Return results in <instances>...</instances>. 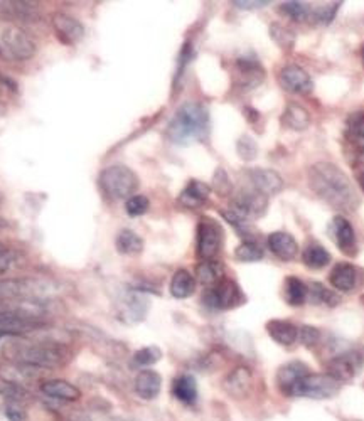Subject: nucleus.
Here are the masks:
<instances>
[{
    "label": "nucleus",
    "mask_w": 364,
    "mask_h": 421,
    "mask_svg": "<svg viewBox=\"0 0 364 421\" xmlns=\"http://www.w3.org/2000/svg\"><path fill=\"white\" fill-rule=\"evenodd\" d=\"M310 188L322 201L341 211H356L361 204L349 177L331 162H319L309 171Z\"/></svg>",
    "instance_id": "obj_1"
},
{
    "label": "nucleus",
    "mask_w": 364,
    "mask_h": 421,
    "mask_svg": "<svg viewBox=\"0 0 364 421\" xmlns=\"http://www.w3.org/2000/svg\"><path fill=\"white\" fill-rule=\"evenodd\" d=\"M167 139L177 145H190L210 135V112L198 101H188L169 122Z\"/></svg>",
    "instance_id": "obj_2"
},
{
    "label": "nucleus",
    "mask_w": 364,
    "mask_h": 421,
    "mask_svg": "<svg viewBox=\"0 0 364 421\" xmlns=\"http://www.w3.org/2000/svg\"><path fill=\"white\" fill-rule=\"evenodd\" d=\"M8 356L14 362L28 364L38 369H56L69 361V349L64 344L55 340L41 342H14L7 349Z\"/></svg>",
    "instance_id": "obj_3"
},
{
    "label": "nucleus",
    "mask_w": 364,
    "mask_h": 421,
    "mask_svg": "<svg viewBox=\"0 0 364 421\" xmlns=\"http://www.w3.org/2000/svg\"><path fill=\"white\" fill-rule=\"evenodd\" d=\"M100 185L106 197H110L112 201H123V199L135 196L133 192H137L139 189V177L130 167L115 163L101 172Z\"/></svg>",
    "instance_id": "obj_4"
},
{
    "label": "nucleus",
    "mask_w": 364,
    "mask_h": 421,
    "mask_svg": "<svg viewBox=\"0 0 364 421\" xmlns=\"http://www.w3.org/2000/svg\"><path fill=\"white\" fill-rule=\"evenodd\" d=\"M0 54L8 59L25 61L35 54V44L17 25H6L0 30Z\"/></svg>",
    "instance_id": "obj_5"
},
{
    "label": "nucleus",
    "mask_w": 364,
    "mask_h": 421,
    "mask_svg": "<svg viewBox=\"0 0 364 421\" xmlns=\"http://www.w3.org/2000/svg\"><path fill=\"white\" fill-rule=\"evenodd\" d=\"M245 302V295L233 280L223 278L215 287H210L203 295V304L211 310L234 308Z\"/></svg>",
    "instance_id": "obj_6"
},
{
    "label": "nucleus",
    "mask_w": 364,
    "mask_h": 421,
    "mask_svg": "<svg viewBox=\"0 0 364 421\" xmlns=\"http://www.w3.org/2000/svg\"><path fill=\"white\" fill-rule=\"evenodd\" d=\"M341 389V381H337L334 376L327 374H309L300 379L297 384L294 396L312 398V400H329L336 396Z\"/></svg>",
    "instance_id": "obj_7"
},
{
    "label": "nucleus",
    "mask_w": 364,
    "mask_h": 421,
    "mask_svg": "<svg viewBox=\"0 0 364 421\" xmlns=\"http://www.w3.org/2000/svg\"><path fill=\"white\" fill-rule=\"evenodd\" d=\"M223 245V229L211 218H203L198 224V255L203 261L215 260Z\"/></svg>",
    "instance_id": "obj_8"
},
{
    "label": "nucleus",
    "mask_w": 364,
    "mask_h": 421,
    "mask_svg": "<svg viewBox=\"0 0 364 421\" xmlns=\"http://www.w3.org/2000/svg\"><path fill=\"white\" fill-rule=\"evenodd\" d=\"M364 364V349L353 347L349 351L341 352L339 356L329 361V374L337 381H351L361 371Z\"/></svg>",
    "instance_id": "obj_9"
},
{
    "label": "nucleus",
    "mask_w": 364,
    "mask_h": 421,
    "mask_svg": "<svg viewBox=\"0 0 364 421\" xmlns=\"http://www.w3.org/2000/svg\"><path fill=\"white\" fill-rule=\"evenodd\" d=\"M268 197L255 189H243L233 197L232 211L241 216V218H261L266 212Z\"/></svg>",
    "instance_id": "obj_10"
},
{
    "label": "nucleus",
    "mask_w": 364,
    "mask_h": 421,
    "mask_svg": "<svg viewBox=\"0 0 364 421\" xmlns=\"http://www.w3.org/2000/svg\"><path fill=\"white\" fill-rule=\"evenodd\" d=\"M278 81H280L283 90L295 93V95H309L314 90L312 78L309 76L307 71H304L297 64L283 66L280 74H278Z\"/></svg>",
    "instance_id": "obj_11"
},
{
    "label": "nucleus",
    "mask_w": 364,
    "mask_h": 421,
    "mask_svg": "<svg viewBox=\"0 0 364 421\" xmlns=\"http://www.w3.org/2000/svg\"><path fill=\"white\" fill-rule=\"evenodd\" d=\"M237 73H238V86L241 90H253L260 86V83L265 78V69L260 64V61L255 56H241L237 61Z\"/></svg>",
    "instance_id": "obj_12"
},
{
    "label": "nucleus",
    "mask_w": 364,
    "mask_h": 421,
    "mask_svg": "<svg viewBox=\"0 0 364 421\" xmlns=\"http://www.w3.org/2000/svg\"><path fill=\"white\" fill-rule=\"evenodd\" d=\"M149 302L144 295L139 292H128V294L120 300L118 304V313L120 321L127 323H135L144 321L147 316Z\"/></svg>",
    "instance_id": "obj_13"
},
{
    "label": "nucleus",
    "mask_w": 364,
    "mask_h": 421,
    "mask_svg": "<svg viewBox=\"0 0 364 421\" xmlns=\"http://www.w3.org/2000/svg\"><path fill=\"white\" fill-rule=\"evenodd\" d=\"M329 234L334 239V243L344 255L354 256L356 255V234H354L353 224L343 216H336L329 224Z\"/></svg>",
    "instance_id": "obj_14"
},
{
    "label": "nucleus",
    "mask_w": 364,
    "mask_h": 421,
    "mask_svg": "<svg viewBox=\"0 0 364 421\" xmlns=\"http://www.w3.org/2000/svg\"><path fill=\"white\" fill-rule=\"evenodd\" d=\"M246 174L253 189L258 190V192L266 197L278 194L283 189V180L280 174L272 171V168H250Z\"/></svg>",
    "instance_id": "obj_15"
},
{
    "label": "nucleus",
    "mask_w": 364,
    "mask_h": 421,
    "mask_svg": "<svg viewBox=\"0 0 364 421\" xmlns=\"http://www.w3.org/2000/svg\"><path fill=\"white\" fill-rule=\"evenodd\" d=\"M52 25H55L56 34L59 35L61 41L68 44V46L78 44L84 35V28L81 22L74 19L73 16L63 14V12H57V14L52 16Z\"/></svg>",
    "instance_id": "obj_16"
},
{
    "label": "nucleus",
    "mask_w": 364,
    "mask_h": 421,
    "mask_svg": "<svg viewBox=\"0 0 364 421\" xmlns=\"http://www.w3.org/2000/svg\"><path fill=\"white\" fill-rule=\"evenodd\" d=\"M224 389L229 396L241 400L250 394L253 388V374L246 366H238L224 378Z\"/></svg>",
    "instance_id": "obj_17"
},
{
    "label": "nucleus",
    "mask_w": 364,
    "mask_h": 421,
    "mask_svg": "<svg viewBox=\"0 0 364 421\" xmlns=\"http://www.w3.org/2000/svg\"><path fill=\"white\" fill-rule=\"evenodd\" d=\"M307 374H309V369L304 362H299V361L288 362V364L282 366L280 369H278L277 384L283 394H287V396H294L297 384H299L300 379Z\"/></svg>",
    "instance_id": "obj_18"
},
{
    "label": "nucleus",
    "mask_w": 364,
    "mask_h": 421,
    "mask_svg": "<svg viewBox=\"0 0 364 421\" xmlns=\"http://www.w3.org/2000/svg\"><path fill=\"white\" fill-rule=\"evenodd\" d=\"M39 371L41 369H38V367L14 362V364L0 366V379L7 384H14V386L22 388L24 384H29L34 379H38Z\"/></svg>",
    "instance_id": "obj_19"
},
{
    "label": "nucleus",
    "mask_w": 364,
    "mask_h": 421,
    "mask_svg": "<svg viewBox=\"0 0 364 421\" xmlns=\"http://www.w3.org/2000/svg\"><path fill=\"white\" fill-rule=\"evenodd\" d=\"M266 241H268L270 251L282 261H292L299 255V245L290 233L275 231L270 234Z\"/></svg>",
    "instance_id": "obj_20"
},
{
    "label": "nucleus",
    "mask_w": 364,
    "mask_h": 421,
    "mask_svg": "<svg viewBox=\"0 0 364 421\" xmlns=\"http://www.w3.org/2000/svg\"><path fill=\"white\" fill-rule=\"evenodd\" d=\"M133 388H135V393L139 394L142 400H154V398L159 396L162 388L161 374L152 369H144L137 374Z\"/></svg>",
    "instance_id": "obj_21"
},
{
    "label": "nucleus",
    "mask_w": 364,
    "mask_h": 421,
    "mask_svg": "<svg viewBox=\"0 0 364 421\" xmlns=\"http://www.w3.org/2000/svg\"><path fill=\"white\" fill-rule=\"evenodd\" d=\"M41 391L46 394V396L52 398V400L59 401H78L81 393L79 389L74 386V384L68 383L64 379H47L41 384Z\"/></svg>",
    "instance_id": "obj_22"
},
{
    "label": "nucleus",
    "mask_w": 364,
    "mask_h": 421,
    "mask_svg": "<svg viewBox=\"0 0 364 421\" xmlns=\"http://www.w3.org/2000/svg\"><path fill=\"white\" fill-rule=\"evenodd\" d=\"M331 285L339 292H351L358 285V268L351 263H339L329 275Z\"/></svg>",
    "instance_id": "obj_23"
},
{
    "label": "nucleus",
    "mask_w": 364,
    "mask_h": 421,
    "mask_svg": "<svg viewBox=\"0 0 364 421\" xmlns=\"http://www.w3.org/2000/svg\"><path fill=\"white\" fill-rule=\"evenodd\" d=\"M210 194H211L210 185L201 183V180H190V183L186 185V189L181 192L179 202L184 207L196 209V207H201L203 204L207 201Z\"/></svg>",
    "instance_id": "obj_24"
},
{
    "label": "nucleus",
    "mask_w": 364,
    "mask_h": 421,
    "mask_svg": "<svg viewBox=\"0 0 364 421\" xmlns=\"http://www.w3.org/2000/svg\"><path fill=\"white\" fill-rule=\"evenodd\" d=\"M266 332L280 345H292L299 337V327L288 321H278V318L266 323Z\"/></svg>",
    "instance_id": "obj_25"
},
{
    "label": "nucleus",
    "mask_w": 364,
    "mask_h": 421,
    "mask_svg": "<svg viewBox=\"0 0 364 421\" xmlns=\"http://www.w3.org/2000/svg\"><path fill=\"white\" fill-rule=\"evenodd\" d=\"M282 123L283 127L290 128V130L302 132L310 125V115L304 106L297 103H288L287 108L283 110Z\"/></svg>",
    "instance_id": "obj_26"
},
{
    "label": "nucleus",
    "mask_w": 364,
    "mask_h": 421,
    "mask_svg": "<svg viewBox=\"0 0 364 421\" xmlns=\"http://www.w3.org/2000/svg\"><path fill=\"white\" fill-rule=\"evenodd\" d=\"M196 290V280L188 270H177L171 280V295L177 300L188 299Z\"/></svg>",
    "instance_id": "obj_27"
},
{
    "label": "nucleus",
    "mask_w": 364,
    "mask_h": 421,
    "mask_svg": "<svg viewBox=\"0 0 364 421\" xmlns=\"http://www.w3.org/2000/svg\"><path fill=\"white\" fill-rule=\"evenodd\" d=\"M172 394L184 405H194L198 400V384L193 376H179L172 383Z\"/></svg>",
    "instance_id": "obj_28"
},
{
    "label": "nucleus",
    "mask_w": 364,
    "mask_h": 421,
    "mask_svg": "<svg viewBox=\"0 0 364 421\" xmlns=\"http://www.w3.org/2000/svg\"><path fill=\"white\" fill-rule=\"evenodd\" d=\"M223 265L217 263L216 260H206L201 261L196 268V278L199 283L206 287H215L216 283L223 280Z\"/></svg>",
    "instance_id": "obj_29"
},
{
    "label": "nucleus",
    "mask_w": 364,
    "mask_h": 421,
    "mask_svg": "<svg viewBox=\"0 0 364 421\" xmlns=\"http://www.w3.org/2000/svg\"><path fill=\"white\" fill-rule=\"evenodd\" d=\"M302 261L310 270H321L331 263V255L324 246L317 245V243H310L302 253Z\"/></svg>",
    "instance_id": "obj_30"
},
{
    "label": "nucleus",
    "mask_w": 364,
    "mask_h": 421,
    "mask_svg": "<svg viewBox=\"0 0 364 421\" xmlns=\"http://www.w3.org/2000/svg\"><path fill=\"white\" fill-rule=\"evenodd\" d=\"M117 251L122 255H139L144 250V239L132 229H122L118 233L117 241H115Z\"/></svg>",
    "instance_id": "obj_31"
},
{
    "label": "nucleus",
    "mask_w": 364,
    "mask_h": 421,
    "mask_svg": "<svg viewBox=\"0 0 364 421\" xmlns=\"http://www.w3.org/2000/svg\"><path fill=\"white\" fill-rule=\"evenodd\" d=\"M285 300L292 307H300L307 300V287L297 277H288L285 280Z\"/></svg>",
    "instance_id": "obj_32"
},
{
    "label": "nucleus",
    "mask_w": 364,
    "mask_h": 421,
    "mask_svg": "<svg viewBox=\"0 0 364 421\" xmlns=\"http://www.w3.org/2000/svg\"><path fill=\"white\" fill-rule=\"evenodd\" d=\"M307 300H310V302L315 305H327V307H336V305L341 302L339 295L327 290L326 287L317 282H314L312 285L307 287Z\"/></svg>",
    "instance_id": "obj_33"
},
{
    "label": "nucleus",
    "mask_w": 364,
    "mask_h": 421,
    "mask_svg": "<svg viewBox=\"0 0 364 421\" xmlns=\"http://www.w3.org/2000/svg\"><path fill=\"white\" fill-rule=\"evenodd\" d=\"M234 258L243 263H253V261H260L263 258V250L258 243L251 241V239H245V241L234 250Z\"/></svg>",
    "instance_id": "obj_34"
},
{
    "label": "nucleus",
    "mask_w": 364,
    "mask_h": 421,
    "mask_svg": "<svg viewBox=\"0 0 364 421\" xmlns=\"http://www.w3.org/2000/svg\"><path fill=\"white\" fill-rule=\"evenodd\" d=\"M270 38L277 42V46H280L282 50L287 51H290L295 44V34L287 28H283L278 22H273V24L270 25Z\"/></svg>",
    "instance_id": "obj_35"
},
{
    "label": "nucleus",
    "mask_w": 364,
    "mask_h": 421,
    "mask_svg": "<svg viewBox=\"0 0 364 421\" xmlns=\"http://www.w3.org/2000/svg\"><path fill=\"white\" fill-rule=\"evenodd\" d=\"M161 357H162L161 349L155 347V345H149V347H142L133 354V364L140 367H149V366H154L157 361H161Z\"/></svg>",
    "instance_id": "obj_36"
},
{
    "label": "nucleus",
    "mask_w": 364,
    "mask_h": 421,
    "mask_svg": "<svg viewBox=\"0 0 364 421\" xmlns=\"http://www.w3.org/2000/svg\"><path fill=\"white\" fill-rule=\"evenodd\" d=\"M339 7H341V2L326 4V6H321V7L314 8V11L310 12V17H312V21L317 22V24L327 25V24H331L332 21H334V17L337 14V11H339Z\"/></svg>",
    "instance_id": "obj_37"
},
{
    "label": "nucleus",
    "mask_w": 364,
    "mask_h": 421,
    "mask_svg": "<svg viewBox=\"0 0 364 421\" xmlns=\"http://www.w3.org/2000/svg\"><path fill=\"white\" fill-rule=\"evenodd\" d=\"M282 14L290 17L295 22H304L307 17H310V8L305 2H285L280 7Z\"/></svg>",
    "instance_id": "obj_38"
},
{
    "label": "nucleus",
    "mask_w": 364,
    "mask_h": 421,
    "mask_svg": "<svg viewBox=\"0 0 364 421\" xmlns=\"http://www.w3.org/2000/svg\"><path fill=\"white\" fill-rule=\"evenodd\" d=\"M237 152L239 155V158H243L245 162L255 161L256 155H258V145L256 142L251 139V137L243 135L239 137L237 142Z\"/></svg>",
    "instance_id": "obj_39"
},
{
    "label": "nucleus",
    "mask_w": 364,
    "mask_h": 421,
    "mask_svg": "<svg viewBox=\"0 0 364 421\" xmlns=\"http://www.w3.org/2000/svg\"><path fill=\"white\" fill-rule=\"evenodd\" d=\"M212 189H215L220 196H228V194L233 192V184L232 180H229L228 174H226L224 168H216L215 175H212Z\"/></svg>",
    "instance_id": "obj_40"
},
{
    "label": "nucleus",
    "mask_w": 364,
    "mask_h": 421,
    "mask_svg": "<svg viewBox=\"0 0 364 421\" xmlns=\"http://www.w3.org/2000/svg\"><path fill=\"white\" fill-rule=\"evenodd\" d=\"M150 202L149 199L145 196H140V194H135V196H132L130 199H127L125 202V211L128 216H133V218H137V216H142L145 214L149 209Z\"/></svg>",
    "instance_id": "obj_41"
},
{
    "label": "nucleus",
    "mask_w": 364,
    "mask_h": 421,
    "mask_svg": "<svg viewBox=\"0 0 364 421\" xmlns=\"http://www.w3.org/2000/svg\"><path fill=\"white\" fill-rule=\"evenodd\" d=\"M297 339H299L304 345H307V347H312V345H315L319 340H321V330L312 325H302L299 329V337H297Z\"/></svg>",
    "instance_id": "obj_42"
},
{
    "label": "nucleus",
    "mask_w": 364,
    "mask_h": 421,
    "mask_svg": "<svg viewBox=\"0 0 364 421\" xmlns=\"http://www.w3.org/2000/svg\"><path fill=\"white\" fill-rule=\"evenodd\" d=\"M349 134L364 137V112H356L348 118V130Z\"/></svg>",
    "instance_id": "obj_43"
},
{
    "label": "nucleus",
    "mask_w": 364,
    "mask_h": 421,
    "mask_svg": "<svg viewBox=\"0 0 364 421\" xmlns=\"http://www.w3.org/2000/svg\"><path fill=\"white\" fill-rule=\"evenodd\" d=\"M68 421H108L105 416L95 411H74L68 416Z\"/></svg>",
    "instance_id": "obj_44"
},
{
    "label": "nucleus",
    "mask_w": 364,
    "mask_h": 421,
    "mask_svg": "<svg viewBox=\"0 0 364 421\" xmlns=\"http://www.w3.org/2000/svg\"><path fill=\"white\" fill-rule=\"evenodd\" d=\"M232 4L234 7L243 8V11H255V8L265 7L270 2H266V0H234Z\"/></svg>",
    "instance_id": "obj_45"
},
{
    "label": "nucleus",
    "mask_w": 364,
    "mask_h": 421,
    "mask_svg": "<svg viewBox=\"0 0 364 421\" xmlns=\"http://www.w3.org/2000/svg\"><path fill=\"white\" fill-rule=\"evenodd\" d=\"M6 416H7L8 421H25V418H28L25 411L21 410L19 406H16L14 403L7 405V408H6Z\"/></svg>",
    "instance_id": "obj_46"
},
{
    "label": "nucleus",
    "mask_w": 364,
    "mask_h": 421,
    "mask_svg": "<svg viewBox=\"0 0 364 421\" xmlns=\"http://www.w3.org/2000/svg\"><path fill=\"white\" fill-rule=\"evenodd\" d=\"M245 113L248 115V117H250L251 122H253V120H255V118H258V117H260L258 112H256V110H251V108H245Z\"/></svg>",
    "instance_id": "obj_47"
},
{
    "label": "nucleus",
    "mask_w": 364,
    "mask_h": 421,
    "mask_svg": "<svg viewBox=\"0 0 364 421\" xmlns=\"http://www.w3.org/2000/svg\"><path fill=\"white\" fill-rule=\"evenodd\" d=\"M358 180H359V185H361V190H363V192H364V171L361 172V174H359Z\"/></svg>",
    "instance_id": "obj_48"
},
{
    "label": "nucleus",
    "mask_w": 364,
    "mask_h": 421,
    "mask_svg": "<svg viewBox=\"0 0 364 421\" xmlns=\"http://www.w3.org/2000/svg\"><path fill=\"white\" fill-rule=\"evenodd\" d=\"M361 56H363V64H364V46H363V50H361Z\"/></svg>",
    "instance_id": "obj_49"
},
{
    "label": "nucleus",
    "mask_w": 364,
    "mask_h": 421,
    "mask_svg": "<svg viewBox=\"0 0 364 421\" xmlns=\"http://www.w3.org/2000/svg\"><path fill=\"white\" fill-rule=\"evenodd\" d=\"M2 224H4V223H2V221H0V226H2Z\"/></svg>",
    "instance_id": "obj_50"
}]
</instances>
